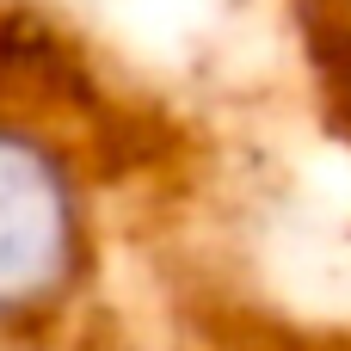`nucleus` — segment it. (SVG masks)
Masks as SVG:
<instances>
[{"mask_svg": "<svg viewBox=\"0 0 351 351\" xmlns=\"http://www.w3.org/2000/svg\"><path fill=\"white\" fill-rule=\"evenodd\" d=\"M86 265L74 167L31 130L0 123V333L43 321Z\"/></svg>", "mask_w": 351, "mask_h": 351, "instance_id": "obj_1", "label": "nucleus"}, {"mask_svg": "<svg viewBox=\"0 0 351 351\" xmlns=\"http://www.w3.org/2000/svg\"><path fill=\"white\" fill-rule=\"evenodd\" d=\"M296 12H302V49L315 62V80L351 130V0H296Z\"/></svg>", "mask_w": 351, "mask_h": 351, "instance_id": "obj_2", "label": "nucleus"}]
</instances>
